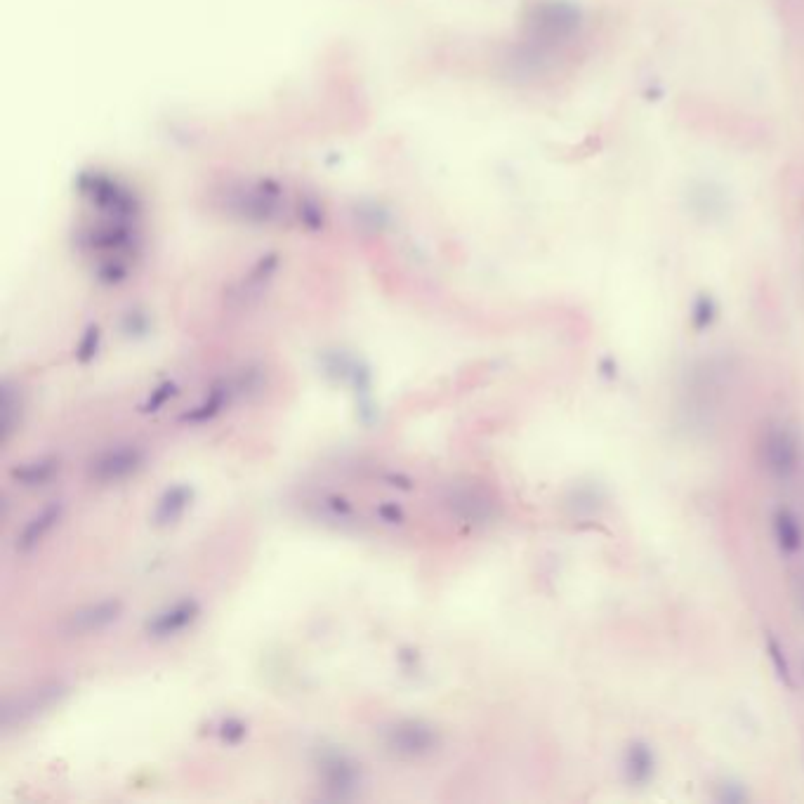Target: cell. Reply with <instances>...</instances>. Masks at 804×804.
Instances as JSON below:
<instances>
[{"label":"cell","mask_w":804,"mask_h":804,"mask_svg":"<svg viewBox=\"0 0 804 804\" xmlns=\"http://www.w3.org/2000/svg\"><path fill=\"white\" fill-rule=\"evenodd\" d=\"M382 743L387 753L399 760H423L441 748V734L430 722L406 717L382 731Z\"/></svg>","instance_id":"6da1fadb"},{"label":"cell","mask_w":804,"mask_h":804,"mask_svg":"<svg viewBox=\"0 0 804 804\" xmlns=\"http://www.w3.org/2000/svg\"><path fill=\"white\" fill-rule=\"evenodd\" d=\"M144 463H147V453H144L142 446L118 444L104 448V451H100L90 460L88 477L90 481L102 486L118 484V481H125L140 472Z\"/></svg>","instance_id":"7a4b0ae2"},{"label":"cell","mask_w":804,"mask_h":804,"mask_svg":"<svg viewBox=\"0 0 804 804\" xmlns=\"http://www.w3.org/2000/svg\"><path fill=\"white\" fill-rule=\"evenodd\" d=\"M760 453L767 472L781 481L793 477L800 467V441L783 425L767 427V432L762 434Z\"/></svg>","instance_id":"3957f363"},{"label":"cell","mask_w":804,"mask_h":804,"mask_svg":"<svg viewBox=\"0 0 804 804\" xmlns=\"http://www.w3.org/2000/svg\"><path fill=\"white\" fill-rule=\"evenodd\" d=\"M319 774H321V786H324L326 795L331 797V800H349V797L357 795L361 774L357 762H354L352 757H347L345 753L328 750V753L321 755Z\"/></svg>","instance_id":"277c9868"},{"label":"cell","mask_w":804,"mask_h":804,"mask_svg":"<svg viewBox=\"0 0 804 804\" xmlns=\"http://www.w3.org/2000/svg\"><path fill=\"white\" fill-rule=\"evenodd\" d=\"M199 616H201L199 599L194 597L177 599V602L166 606V609L156 611V614L144 623V632H147V637L161 642V639L177 637L180 632L191 628V625L199 621Z\"/></svg>","instance_id":"5b68a950"},{"label":"cell","mask_w":804,"mask_h":804,"mask_svg":"<svg viewBox=\"0 0 804 804\" xmlns=\"http://www.w3.org/2000/svg\"><path fill=\"white\" fill-rule=\"evenodd\" d=\"M64 696V687L59 682H48L41 684V687L26 691L22 696L8 698L3 705V727L10 729L15 724H22L31 717L41 715L43 710H48L52 703H57L59 698Z\"/></svg>","instance_id":"8992f818"},{"label":"cell","mask_w":804,"mask_h":804,"mask_svg":"<svg viewBox=\"0 0 804 804\" xmlns=\"http://www.w3.org/2000/svg\"><path fill=\"white\" fill-rule=\"evenodd\" d=\"M121 614H123L121 599H102V602H95V604L83 606V609H76L74 614L67 618L64 630H67L71 637L97 635V632L107 630L109 625H114L118 618H121Z\"/></svg>","instance_id":"52a82bcc"},{"label":"cell","mask_w":804,"mask_h":804,"mask_svg":"<svg viewBox=\"0 0 804 804\" xmlns=\"http://www.w3.org/2000/svg\"><path fill=\"white\" fill-rule=\"evenodd\" d=\"M448 507L456 517L465 519L470 524H484L489 519L496 517L498 505L489 493L477 489V486H458V489L451 491V496L446 498Z\"/></svg>","instance_id":"ba28073f"},{"label":"cell","mask_w":804,"mask_h":804,"mask_svg":"<svg viewBox=\"0 0 804 804\" xmlns=\"http://www.w3.org/2000/svg\"><path fill=\"white\" fill-rule=\"evenodd\" d=\"M239 392H241V385H239V380H236V378L215 382V385L208 390L206 399H203L201 404H196L194 408H189L187 413H182L180 420H182V423H189V425L208 423V420H213L215 415H220L224 408L232 404V399Z\"/></svg>","instance_id":"9c48e42d"},{"label":"cell","mask_w":804,"mask_h":804,"mask_svg":"<svg viewBox=\"0 0 804 804\" xmlns=\"http://www.w3.org/2000/svg\"><path fill=\"white\" fill-rule=\"evenodd\" d=\"M62 514H64L62 503H50V505H45L41 512L34 514V517H31L29 522L22 526V531L17 533V538H15L17 552H22V555L34 552L38 545L48 538V533L55 529L59 522H62Z\"/></svg>","instance_id":"30bf717a"},{"label":"cell","mask_w":804,"mask_h":804,"mask_svg":"<svg viewBox=\"0 0 804 804\" xmlns=\"http://www.w3.org/2000/svg\"><path fill=\"white\" fill-rule=\"evenodd\" d=\"M623 774L630 786H649L656 776L654 748L644 741H632L623 755Z\"/></svg>","instance_id":"8fae6325"},{"label":"cell","mask_w":804,"mask_h":804,"mask_svg":"<svg viewBox=\"0 0 804 804\" xmlns=\"http://www.w3.org/2000/svg\"><path fill=\"white\" fill-rule=\"evenodd\" d=\"M191 503H194V489L187 484H175L170 489L163 491V496L158 498V503L154 507V524L158 529H168V526H175L184 517V512L189 510Z\"/></svg>","instance_id":"7c38bea8"},{"label":"cell","mask_w":804,"mask_h":804,"mask_svg":"<svg viewBox=\"0 0 804 804\" xmlns=\"http://www.w3.org/2000/svg\"><path fill=\"white\" fill-rule=\"evenodd\" d=\"M59 458L57 456H43L36 460H26V463H19L10 470V479L15 481L17 486H24V489H36V486H45L48 481H52L59 474Z\"/></svg>","instance_id":"4fadbf2b"},{"label":"cell","mask_w":804,"mask_h":804,"mask_svg":"<svg viewBox=\"0 0 804 804\" xmlns=\"http://www.w3.org/2000/svg\"><path fill=\"white\" fill-rule=\"evenodd\" d=\"M774 538L783 555H797L804 548V529L797 514L786 507L774 512Z\"/></svg>","instance_id":"5bb4252c"},{"label":"cell","mask_w":804,"mask_h":804,"mask_svg":"<svg viewBox=\"0 0 804 804\" xmlns=\"http://www.w3.org/2000/svg\"><path fill=\"white\" fill-rule=\"evenodd\" d=\"M764 649H767V656L771 661V668H774L776 677L786 684L788 689L795 687V680H793V665H790L788 656H786V647L776 639L774 635H767V642H764Z\"/></svg>","instance_id":"9a60e30c"},{"label":"cell","mask_w":804,"mask_h":804,"mask_svg":"<svg viewBox=\"0 0 804 804\" xmlns=\"http://www.w3.org/2000/svg\"><path fill=\"white\" fill-rule=\"evenodd\" d=\"M19 413H22V401L19 394L12 390L10 382L3 387V444H8L12 432L19 427Z\"/></svg>","instance_id":"2e32d148"},{"label":"cell","mask_w":804,"mask_h":804,"mask_svg":"<svg viewBox=\"0 0 804 804\" xmlns=\"http://www.w3.org/2000/svg\"><path fill=\"white\" fill-rule=\"evenodd\" d=\"M717 314H720V309H717V302L710 298V295H698L694 305H691V326H694V331H708L710 326L715 324Z\"/></svg>","instance_id":"e0dca14e"},{"label":"cell","mask_w":804,"mask_h":804,"mask_svg":"<svg viewBox=\"0 0 804 804\" xmlns=\"http://www.w3.org/2000/svg\"><path fill=\"white\" fill-rule=\"evenodd\" d=\"M602 503L604 493L599 491V486H578V489L571 493L569 500V505L576 514H595L599 507H602Z\"/></svg>","instance_id":"ac0fdd59"},{"label":"cell","mask_w":804,"mask_h":804,"mask_svg":"<svg viewBox=\"0 0 804 804\" xmlns=\"http://www.w3.org/2000/svg\"><path fill=\"white\" fill-rule=\"evenodd\" d=\"M177 394H180V390H177L175 382H170V380L163 382V385H158L156 390H151L149 399L142 404V411H144V413H156V411H161V408L166 406L170 399H175Z\"/></svg>","instance_id":"d6986e66"},{"label":"cell","mask_w":804,"mask_h":804,"mask_svg":"<svg viewBox=\"0 0 804 804\" xmlns=\"http://www.w3.org/2000/svg\"><path fill=\"white\" fill-rule=\"evenodd\" d=\"M100 328L97 326H90L88 328V333L83 335V340H81V345L76 347V361L78 364H90L92 359L97 357V349H100Z\"/></svg>","instance_id":"ffe728a7"},{"label":"cell","mask_w":804,"mask_h":804,"mask_svg":"<svg viewBox=\"0 0 804 804\" xmlns=\"http://www.w3.org/2000/svg\"><path fill=\"white\" fill-rule=\"evenodd\" d=\"M246 734H248L246 722L236 720V717H229V720H224L220 724V738L222 743H227V746H239L243 738H246Z\"/></svg>","instance_id":"44dd1931"},{"label":"cell","mask_w":804,"mask_h":804,"mask_svg":"<svg viewBox=\"0 0 804 804\" xmlns=\"http://www.w3.org/2000/svg\"><path fill=\"white\" fill-rule=\"evenodd\" d=\"M324 505L328 507V512H331L335 519H340V522H347V519L354 517L352 503H349V500H345L342 496H326Z\"/></svg>","instance_id":"7402d4cb"},{"label":"cell","mask_w":804,"mask_h":804,"mask_svg":"<svg viewBox=\"0 0 804 804\" xmlns=\"http://www.w3.org/2000/svg\"><path fill=\"white\" fill-rule=\"evenodd\" d=\"M717 800L727 802V804H738V802L748 800V793H746V788L738 786V783H722L720 793H717Z\"/></svg>","instance_id":"603a6c76"},{"label":"cell","mask_w":804,"mask_h":804,"mask_svg":"<svg viewBox=\"0 0 804 804\" xmlns=\"http://www.w3.org/2000/svg\"><path fill=\"white\" fill-rule=\"evenodd\" d=\"M378 517L385 524H401L404 522V510L397 503H385L378 507Z\"/></svg>","instance_id":"cb8c5ba5"},{"label":"cell","mask_w":804,"mask_h":804,"mask_svg":"<svg viewBox=\"0 0 804 804\" xmlns=\"http://www.w3.org/2000/svg\"><path fill=\"white\" fill-rule=\"evenodd\" d=\"M599 368H602V373L606 375V378H616V375H618L616 361H611V359H604L602 366H599Z\"/></svg>","instance_id":"d4e9b609"}]
</instances>
